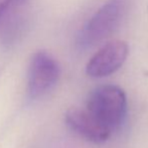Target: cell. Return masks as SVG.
<instances>
[{
  "mask_svg": "<svg viewBox=\"0 0 148 148\" xmlns=\"http://www.w3.org/2000/svg\"><path fill=\"white\" fill-rule=\"evenodd\" d=\"M60 70L58 62L47 51L31 57L27 73V97L34 101L43 97L57 85Z\"/></svg>",
  "mask_w": 148,
  "mask_h": 148,
  "instance_id": "obj_3",
  "label": "cell"
},
{
  "mask_svg": "<svg viewBox=\"0 0 148 148\" xmlns=\"http://www.w3.org/2000/svg\"><path fill=\"white\" fill-rule=\"evenodd\" d=\"M129 47L123 40H113L102 47L86 66V73L92 78H104L117 72L126 62Z\"/></svg>",
  "mask_w": 148,
  "mask_h": 148,
  "instance_id": "obj_4",
  "label": "cell"
},
{
  "mask_svg": "<svg viewBox=\"0 0 148 148\" xmlns=\"http://www.w3.org/2000/svg\"><path fill=\"white\" fill-rule=\"evenodd\" d=\"M86 109L114 132L122 126L126 118V93L116 85L99 86L90 93Z\"/></svg>",
  "mask_w": 148,
  "mask_h": 148,
  "instance_id": "obj_2",
  "label": "cell"
},
{
  "mask_svg": "<svg viewBox=\"0 0 148 148\" xmlns=\"http://www.w3.org/2000/svg\"><path fill=\"white\" fill-rule=\"evenodd\" d=\"M132 0H107L85 23L77 36L78 49L85 51L115 32L129 12Z\"/></svg>",
  "mask_w": 148,
  "mask_h": 148,
  "instance_id": "obj_1",
  "label": "cell"
},
{
  "mask_svg": "<svg viewBox=\"0 0 148 148\" xmlns=\"http://www.w3.org/2000/svg\"><path fill=\"white\" fill-rule=\"evenodd\" d=\"M68 127L76 134L96 144H102L111 137V130L87 109L71 108L64 114Z\"/></svg>",
  "mask_w": 148,
  "mask_h": 148,
  "instance_id": "obj_5",
  "label": "cell"
},
{
  "mask_svg": "<svg viewBox=\"0 0 148 148\" xmlns=\"http://www.w3.org/2000/svg\"><path fill=\"white\" fill-rule=\"evenodd\" d=\"M22 1L23 0H0V19L12 6L16 5Z\"/></svg>",
  "mask_w": 148,
  "mask_h": 148,
  "instance_id": "obj_6",
  "label": "cell"
}]
</instances>
